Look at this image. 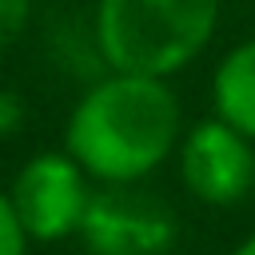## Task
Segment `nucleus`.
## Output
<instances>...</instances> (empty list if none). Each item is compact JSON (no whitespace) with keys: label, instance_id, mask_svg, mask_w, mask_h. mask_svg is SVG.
<instances>
[{"label":"nucleus","instance_id":"f257e3e1","mask_svg":"<svg viewBox=\"0 0 255 255\" xmlns=\"http://www.w3.org/2000/svg\"><path fill=\"white\" fill-rule=\"evenodd\" d=\"M183 135V108L171 80L112 72L96 76L68 112L64 151L92 183H143L159 171Z\"/></svg>","mask_w":255,"mask_h":255},{"label":"nucleus","instance_id":"f03ea898","mask_svg":"<svg viewBox=\"0 0 255 255\" xmlns=\"http://www.w3.org/2000/svg\"><path fill=\"white\" fill-rule=\"evenodd\" d=\"M223 0H96L92 44L104 68L171 80L219 32Z\"/></svg>","mask_w":255,"mask_h":255},{"label":"nucleus","instance_id":"7ed1b4c3","mask_svg":"<svg viewBox=\"0 0 255 255\" xmlns=\"http://www.w3.org/2000/svg\"><path fill=\"white\" fill-rule=\"evenodd\" d=\"M92 191L96 183L88 179V171L60 147V151H36L32 159H24V167L8 187V199L32 243H60L80 235Z\"/></svg>","mask_w":255,"mask_h":255},{"label":"nucleus","instance_id":"20e7f679","mask_svg":"<svg viewBox=\"0 0 255 255\" xmlns=\"http://www.w3.org/2000/svg\"><path fill=\"white\" fill-rule=\"evenodd\" d=\"M175 239L179 219L159 195L143 191L139 183H96L80 223V243L88 255H167Z\"/></svg>","mask_w":255,"mask_h":255},{"label":"nucleus","instance_id":"39448f33","mask_svg":"<svg viewBox=\"0 0 255 255\" xmlns=\"http://www.w3.org/2000/svg\"><path fill=\"white\" fill-rule=\"evenodd\" d=\"M175 163L183 191L203 207H231L255 187V139H247L215 112L183 128Z\"/></svg>","mask_w":255,"mask_h":255},{"label":"nucleus","instance_id":"423d86ee","mask_svg":"<svg viewBox=\"0 0 255 255\" xmlns=\"http://www.w3.org/2000/svg\"><path fill=\"white\" fill-rule=\"evenodd\" d=\"M211 112L255 139V36L231 44L211 72Z\"/></svg>","mask_w":255,"mask_h":255},{"label":"nucleus","instance_id":"0eeeda50","mask_svg":"<svg viewBox=\"0 0 255 255\" xmlns=\"http://www.w3.org/2000/svg\"><path fill=\"white\" fill-rule=\"evenodd\" d=\"M28 247H32V239L8 199V187H0V255H28Z\"/></svg>","mask_w":255,"mask_h":255},{"label":"nucleus","instance_id":"6e6552de","mask_svg":"<svg viewBox=\"0 0 255 255\" xmlns=\"http://www.w3.org/2000/svg\"><path fill=\"white\" fill-rule=\"evenodd\" d=\"M32 20V0H0V48L20 40Z\"/></svg>","mask_w":255,"mask_h":255},{"label":"nucleus","instance_id":"1a4fd4ad","mask_svg":"<svg viewBox=\"0 0 255 255\" xmlns=\"http://www.w3.org/2000/svg\"><path fill=\"white\" fill-rule=\"evenodd\" d=\"M24 128V100L12 88H0V139L16 135Z\"/></svg>","mask_w":255,"mask_h":255},{"label":"nucleus","instance_id":"9d476101","mask_svg":"<svg viewBox=\"0 0 255 255\" xmlns=\"http://www.w3.org/2000/svg\"><path fill=\"white\" fill-rule=\"evenodd\" d=\"M231 255H255V231H251V235H243V239L231 247Z\"/></svg>","mask_w":255,"mask_h":255}]
</instances>
